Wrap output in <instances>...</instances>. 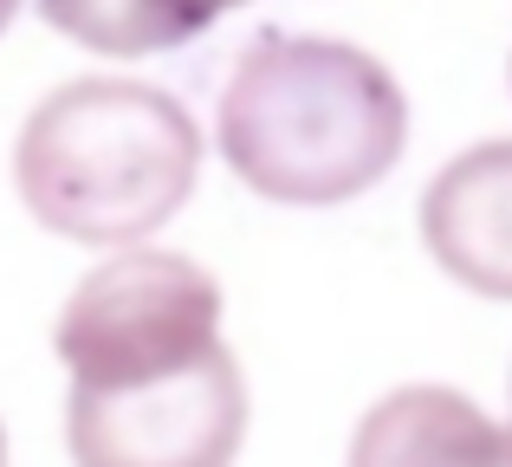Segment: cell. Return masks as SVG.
Returning a JSON list of instances; mask_svg holds the SVG:
<instances>
[{"instance_id":"52a82bcc","label":"cell","mask_w":512,"mask_h":467,"mask_svg":"<svg viewBox=\"0 0 512 467\" xmlns=\"http://www.w3.org/2000/svg\"><path fill=\"white\" fill-rule=\"evenodd\" d=\"M39 13L52 33L78 39L104 59H150V52L188 46L195 33H208L188 0H39Z\"/></svg>"},{"instance_id":"7a4b0ae2","label":"cell","mask_w":512,"mask_h":467,"mask_svg":"<svg viewBox=\"0 0 512 467\" xmlns=\"http://www.w3.org/2000/svg\"><path fill=\"white\" fill-rule=\"evenodd\" d=\"M201 130L143 78H72L46 91L13 143V189L46 234L137 247L195 195Z\"/></svg>"},{"instance_id":"9c48e42d","label":"cell","mask_w":512,"mask_h":467,"mask_svg":"<svg viewBox=\"0 0 512 467\" xmlns=\"http://www.w3.org/2000/svg\"><path fill=\"white\" fill-rule=\"evenodd\" d=\"M13 13H20V0H0V33L13 26Z\"/></svg>"},{"instance_id":"ba28073f","label":"cell","mask_w":512,"mask_h":467,"mask_svg":"<svg viewBox=\"0 0 512 467\" xmlns=\"http://www.w3.org/2000/svg\"><path fill=\"white\" fill-rule=\"evenodd\" d=\"M188 7H195V20H201V26H214L227 7H240V0H188Z\"/></svg>"},{"instance_id":"277c9868","label":"cell","mask_w":512,"mask_h":467,"mask_svg":"<svg viewBox=\"0 0 512 467\" xmlns=\"http://www.w3.org/2000/svg\"><path fill=\"white\" fill-rule=\"evenodd\" d=\"M240 442H247V377L227 344L124 390L72 383L65 403L72 467H234Z\"/></svg>"},{"instance_id":"3957f363","label":"cell","mask_w":512,"mask_h":467,"mask_svg":"<svg viewBox=\"0 0 512 467\" xmlns=\"http://www.w3.org/2000/svg\"><path fill=\"white\" fill-rule=\"evenodd\" d=\"M221 344V286L169 247H124L78 279L52 351L85 390H124L195 364Z\"/></svg>"},{"instance_id":"8992f818","label":"cell","mask_w":512,"mask_h":467,"mask_svg":"<svg viewBox=\"0 0 512 467\" xmlns=\"http://www.w3.org/2000/svg\"><path fill=\"white\" fill-rule=\"evenodd\" d=\"M512 429L448 383L389 390L350 435V467H506Z\"/></svg>"},{"instance_id":"30bf717a","label":"cell","mask_w":512,"mask_h":467,"mask_svg":"<svg viewBox=\"0 0 512 467\" xmlns=\"http://www.w3.org/2000/svg\"><path fill=\"white\" fill-rule=\"evenodd\" d=\"M0 467H7V429H0Z\"/></svg>"},{"instance_id":"5b68a950","label":"cell","mask_w":512,"mask_h":467,"mask_svg":"<svg viewBox=\"0 0 512 467\" xmlns=\"http://www.w3.org/2000/svg\"><path fill=\"white\" fill-rule=\"evenodd\" d=\"M422 240L454 286L512 299V137L474 143L435 169L422 195Z\"/></svg>"},{"instance_id":"6da1fadb","label":"cell","mask_w":512,"mask_h":467,"mask_svg":"<svg viewBox=\"0 0 512 467\" xmlns=\"http://www.w3.org/2000/svg\"><path fill=\"white\" fill-rule=\"evenodd\" d=\"M221 163L286 208L370 195L409 150V98L376 52L318 33H266L227 72L214 111Z\"/></svg>"},{"instance_id":"8fae6325","label":"cell","mask_w":512,"mask_h":467,"mask_svg":"<svg viewBox=\"0 0 512 467\" xmlns=\"http://www.w3.org/2000/svg\"><path fill=\"white\" fill-rule=\"evenodd\" d=\"M506 467H512V448H506Z\"/></svg>"}]
</instances>
